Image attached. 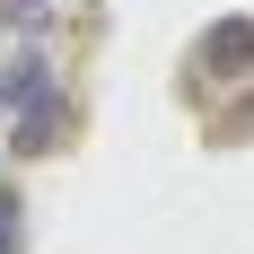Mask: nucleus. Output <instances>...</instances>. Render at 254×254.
<instances>
[{
  "label": "nucleus",
  "mask_w": 254,
  "mask_h": 254,
  "mask_svg": "<svg viewBox=\"0 0 254 254\" xmlns=\"http://www.w3.org/2000/svg\"><path fill=\"white\" fill-rule=\"evenodd\" d=\"M0 97H9V114L35 105V97H53V62H44V53H18V62L0 70Z\"/></svg>",
  "instance_id": "obj_2"
},
{
  "label": "nucleus",
  "mask_w": 254,
  "mask_h": 254,
  "mask_svg": "<svg viewBox=\"0 0 254 254\" xmlns=\"http://www.w3.org/2000/svg\"><path fill=\"white\" fill-rule=\"evenodd\" d=\"M0 254H26V228H18V193L0 184Z\"/></svg>",
  "instance_id": "obj_3"
},
{
  "label": "nucleus",
  "mask_w": 254,
  "mask_h": 254,
  "mask_svg": "<svg viewBox=\"0 0 254 254\" xmlns=\"http://www.w3.org/2000/svg\"><path fill=\"white\" fill-rule=\"evenodd\" d=\"M193 70H210V79H254V26L246 18H219L193 44Z\"/></svg>",
  "instance_id": "obj_1"
}]
</instances>
